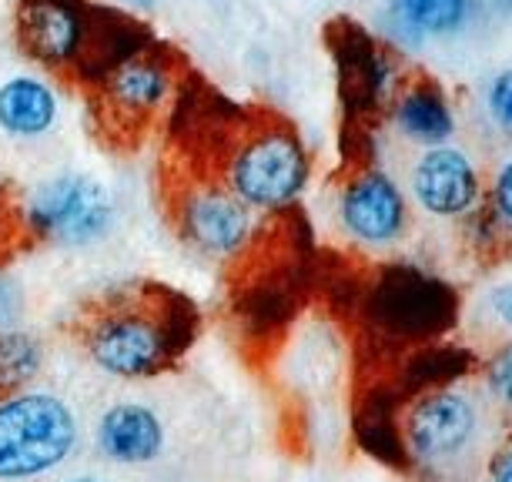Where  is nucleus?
<instances>
[{"mask_svg":"<svg viewBox=\"0 0 512 482\" xmlns=\"http://www.w3.org/2000/svg\"><path fill=\"white\" fill-rule=\"evenodd\" d=\"M492 482H512V446H506L492 462Z\"/></svg>","mask_w":512,"mask_h":482,"instance_id":"obj_24","label":"nucleus"},{"mask_svg":"<svg viewBox=\"0 0 512 482\" xmlns=\"http://www.w3.org/2000/svg\"><path fill=\"white\" fill-rule=\"evenodd\" d=\"M181 77L175 47L151 41L88 88L94 128L111 138L114 148H134L168 101H178Z\"/></svg>","mask_w":512,"mask_h":482,"instance_id":"obj_2","label":"nucleus"},{"mask_svg":"<svg viewBox=\"0 0 512 482\" xmlns=\"http://www.w3.org/2000/svg\"><path fill=\"white\" fill-rule=\"evenodd\" d=\"M94 442L114 466H151L154 459H161L168 432L158 412L144 402H114L101 412Z\"/></svg>","mask_w":512,"mask_h":482,"instance_id":"obj_10","label":"nucleus"},{"mask_svg":"<svg viewBox=\"0 0 512 482\" xmlns=\"http://www.w3.org/2000/svg\"><path fill=\"white\" fill-rule=\"evenodd\" d=\"M57 124V98L41 77H11L0 84V131L17 141H37Z\"/></svg>","mask_w":512,"mask_h":482,"instance_id":"obj_13","label":"nucleus"},{"mask_svg":"<svg viewBox=\"0 0 512 482\" xmlns=\"http://www.w3.org/2000/svg\"><path fill=\"white\" fill-rule=\"evenodd\" d=\"M21 241H31L24 225V205H21V198L11 195V188L0 185V265H4L7 258H14Z\"/></svg>","mask_w":512,"mask_h":482,"instance_id":"obj_19","label":"nucleus"},{"mask_svg":"<svg viewBox=\"0 0 512 482\" xmlns=\"http://www.w3.org/2000/svg\"><path fill=\"white\" fill-rule=\"evenodd\" d=\"M476 432V409L466 395L436 389L422 395L402 422L405 456L419 462H446L466 449Z\"/></svg>","mask_w":512,"mask_h":482,"instance_id":"obj_9","label":"nucleus"},{"mask_svg":"<svg viewBox=\"0 0 512 482\" xmlns=\"http://www.w3.org/2000/svg\"><path fill=\"white\" fill-rule=\"evenodd\" d=\"M134 4H151V0H134Z\"/></svg>","mask_w":512,"mask_h":482,"instance_id":"obj_27","label":"nucleus"},{"mask_svg":"<svg viewBox=\"0 0 512 482\" xmlns=\"http://www.w3.org/2000/svg\"><path fill=\"white\" fill-rule=\"evenodd\" d=\"M489 108H492V114H496L502 124H509V128H512V67H509L506 74H499L496 84H492Z\"/></svg>","mask_w":512,"mask_h":482,"instance_id":"obj_22","label":"nucleus"},{"mask_svg":"<svg viewBox=\"0 0 512 482\" xmlns=\"http://www.w3.org/2000/svg\"><path fill=\"white\" fill-rule=\"evenodd\" d=\"M496 205L499 211L512 221V161L506 168L499 171V181H496Z\"/></svg>","mask_w":512,"mask_h":482,"instance_id":"obj_23","label":"nucleus"},{"mask_svg":"<svg viewBox=\"0 0 512 482\" xmlns=\"http://www.w3.org/2000/svg\"><path fill=\"white\" fill-rule=\"evenodd\" d=\"M31 241L57 248H91L118 225V201L104 181L64 171L34 185L21 198Z\"/></svg>","mask_w":512,"mask_h":482,"instance_id":"obj_4","label":"nucleus"},{"mask_svg":"<svg viewBox=\"0 0 512 482\" xmlns=\"http://www.w3.org/2000/svg\"><path fill=\"white\" fill-rule=\"evenodd\" d=\"M81 442L77 412L61 395L24 389L0 399V482L47 476Z\"/></svg>","mask_w":512,"mask_h":482,"instance_id":"obj_3","label":"nucleus"},{"mask_svg":"<svg viewBox=\"0 0 512 482\" xmlns=\"http://www.w3.org/2000/svg\"><path fill=\"white\" fill-rule=\"evenodd\" d=\"M342 221L352 238L369 245H389L402 235L405 225V201L392 178L369 171L355 178L342 195Z\"/></svg>","mask_w":512,"mask_h":482,"instance_id":"obj_11","label":"nucleus"},{"mask_svg":"<svg viewBox=\"0 0 512 482\" xmlns=\"http://www.w3.org/2000/svg\"><path fill=\"white\" fill-rule=\"evenodd\" d=\"M476 195V171L466 161V154L439 148L425 154L415 168V198L432 215H459V211L472 208Z\"/></svg>","mask_w":512,"mask_h":482,"instance_id":"obj_12","label":"nucleus"},{"mask_svg":"<svg viewBox=\"0 0 512 482\" xmlns=\"http://www.w3.org/2000/svg\"><path fill=\"white\" fill-rule=\"evenodd\" d=\"M489 385H492V392H496L502 402H509V406H512V345H509V349H502L496 359H492Z\"/></svg>","mask_w":512,"mask_h":482,"instance_id":"obj_21","label":"nucleus"},{"mask_svg":"<svg viewBox=\"0 0 512 482\" xmlns=\"http://www.w3.org/2000/svg\"><path fill=\"white\" fill-rule=\"evenodd\" d=\"M402 21L429 34H446L462 24L466 0H395Z\"/></svg>","mask_w":512,"mask_h":482,"instance_id":"obj_18","label":"nucleus"},{"mask_svg":"<svg viewBox=\"0 0 512 482\" xmlns=\"http://www.w3.org/2000/svg\"><path fill=\"white\" fill-rule=\"evenodd\" d=\"M84 355L121 382L171 372L201 332V312L185 292L158 282L114 288L74 322Z\"/></svg>","mask_w":512,"mask_h":482,"instance_id":"obj_1","label":"nucleus"},{"mask_svg":"<svg viewBox=\"0 0 512 482\" xmlns=\"http://www.w3.org/2000/svg\"><path fill=\"white\" fill-rule=\"evenodd\" d=\"M44 372V345L24 329L0 332V399L31 389Z\"/></svg>","mask_w":512,"mask_h":482,"instance_id":"obj_15","label":"nucleus"},{"mask_svg":"<svg viewBox=\"0 0 512 482\" xmlns=\"http://www.w3.org/2000/svg\"><path fill=\"white\" fill-rule=\"evenodd\" d=\"M228 191L251 208H282L308 181V154L295 131L251 128L228 154Z\"/></svg>","mask_w":512,"mask_h":482,"instance_id":"obj_5","label":"nucleus"},{"mask_svg":"<svg viewBox=\"0 0 512 482\" xmlns=\"http://www.w3.org/2000/svg\"><path fill=\"white\" fill-rule=\"evenodd\" d=\"M402 131L415 141H442L452 134V114L436 88H415L399 104Z\"/></svg>","mask_w":512,"mask_h":482,"instance_id":"obj_16","label":"nucleus"},{"mask_svg":"<svg viewBox=\"0 0 512 482\" xmlns=\"http://www.w3.org/2000/svg\"><path fill=\"white\" fill-rule=\"evenodd\" d=\"M496 312L512 325V285L499 288V292H496Z\"/></svg>","mask_w":512,"mask_h":482,"instance_id":"obj_25","label":"nucleus"},{"mask_svg":"<svg viewBox=\"0 0 512 482\" xmlns=\"http://www.w3.org/2000/svg\"><path fill=\"white\" fill-rule=\"evenodd\" d=\"M392 395L389 392H372L369 399L359 406V416H355V439L359 446L369 452V456L392 462V466H405V442H402V429L395 426V412H392Z\"/></svg>","mask_w":512,"mask_h":482,"instance_id":"obj_14","label":"nucleus"},{"mask_svg":"<svg viewBox=\"0 0 512 482\" xmlns=\"http://www.w3.org/2000/svg\"><path fill=\"white\" fill-rule=\"evenodd\" d=\"M84 0H21L14 17L17 47L47 71L71 74L88 24Z\"/></svg>","mask_w":512,"mask_h":482,"instance_id":"obj_8","label":"nucleus"},{"mask_svg":"<svg viewBox=\"0 0 512 482\" xmlns=\"http://www.w3.org/2000/svg\"><path fill=\"white\" fill-rule=\"evenodd\" d=\"M456 315V298L436 278H425L415 268H389L369 292V322L375 329L399 339L436 335Z\"/></svg>","mask_w":512,"mask_h":482,"instance_id":"obj_7","label":"nucleus"},{"mask_svg":"<svg viewBox=\"0 0 512 482\" xmlns=\"http://www.w3.org/2000/svg\"><path fill=\"white\" fill-rule=\"evenodd\" d=\"M466 365L469 359L459 355L456 349H422V352H415L409 365L402 369V392L439 389V382L456 379Z\"/></svg>","mask_w":512,"mask_h":482,"instance_id":"obj_17","label":"nucleus"},{"mask_svg":"<svg viewBox=\"0 0 512 482\" xmlns=\"http://www.w3.org/2000/svg\"><path fill=\"white\" fill-rule=\"evenodd\" d=\"M64 482H104V479H94V476H74V479H64Z\"/></svg>","mask_w":512,"mask_h":482,"instance_id":"obj_26","label":"nucleus"},{"mask_svg":"<svg viewBox=\"0 0 512 482\" xmlns=\"http://www.w3.org/2000/svg\"><path fill=\"white\" fill-rule=\"evenodd\" d=\"M21 315H24V295H21V288H17L14 278L0 275V332L17 329Z\"/></svg>","mask_w":512,"mask_h":482,"instance_id":"obj_20","label":"nucleus"},{"mask_svg":"<svg viewBox=\"0 0 512 482\" xmlns=\"http://www.w3.org/2000/svg\"><path fill=\"white\" fill-rule=\"evenodd\" d=\"M168 191V218L175 221V231L195 252L211 258H228L245 248L251 235L248 205L238 195H231L225 185L188 175Z\"/></svg>","mask_w":512,"mask_h":482,"instance_id":"obj_6","label":"nucleus"}]
</instances>
